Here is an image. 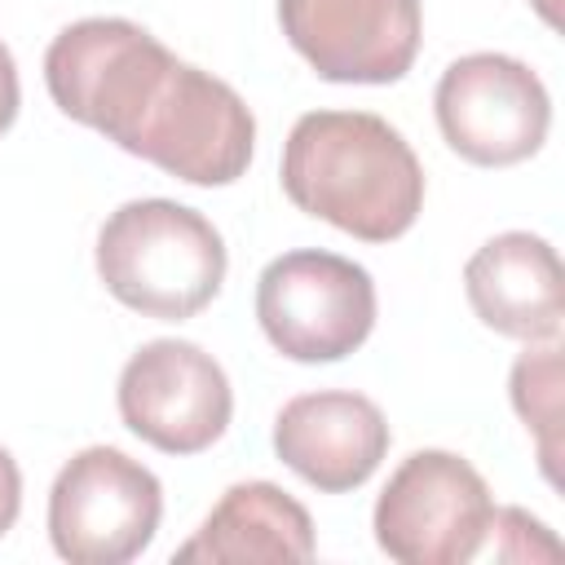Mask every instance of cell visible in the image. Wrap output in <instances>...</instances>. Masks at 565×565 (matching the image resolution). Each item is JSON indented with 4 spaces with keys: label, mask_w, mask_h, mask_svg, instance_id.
<instances>
[{
    "label": "cell",
    "mask_w": 565,
    "mask_h": 565,
    "mask_svg": "<svg viewBox=\"0 0 565 565\" xmlns=\"http://www.w3.org/2000/svg\"><path fill=\"white\" fill-rule=\"evenodd\" d=\"M119 150L163 168L185 185H234L252 163L256 119L225 79L177 57Z\"/></svg>",
    "instance_id": "3957f363"
},
{
    "label": "cell",
    "mask_w": 565,
    "mask_h": 565,
    "mask_svg": "<svg viewBox=\"0 0 565 565\" xmlns=\"http://www.w3.org/2000/svg\"><path fill=\"white\" fill-rule=\"evenodd\" d=\"M22 512V472H18V459L0 446V539L13 530Z\"/></svg>",
    "instance_id": "2e32d148"
},
{
    "label": "cell",
    "mask_w": 565,
    "mask_h": 565,
    "mask_svg": "<svg viewBox=\"0 0 565 565\" xmlns=\"http://www.w3.org/2000/svg\"><path fill=\"white\" fill-rule=\"evenodd\" d=\"M508 393L521 424L534 433L539 468L547 486H561V349L556 340H547L543 349H525L512 362Z\"/></svg>",
    "instance_id": "5bb4252c"
},
{
    "label": "cell",
    "mask_w": 565,
    "mask_h": 565,
    "mask_svg": "<svg viewBox=\"0 0 565 565\" xmlns=\"http://www.w3.org/2000/svg\"><path fill=\"white\" fill-rule=\"evenodd\" d=\"M256 322L291 362H340L375 327V282L349 256L296 247L260 269Z\"/></svg>",
    "instance_id": "5b68a950"
},
{
    "label": "cell",
    "mask_w": 565,
    "mask_h": 565,
    "mask_svg": "<svg viewBox=\"0 0 565 565\" xmlns=\"http://www.w3.org/2000/svg\"><path fill=\"white\" fill-rule=\"evenodd\" d=\"M384 411L349 388H318L291 397L274 419V455L313 490L349 494L375 477L388 455Z\"/></svg>",
    "instance_id": "8fae6325"
},
{
    "label": "cell",
    "mask_w": 565,
    "mask_h": 565,
    "mask_svg": "<svg viewBox=\"0 0 565 565\" xmlns=\"http://www.w3.org/2000/svg\"><path fill=\"white\" fill-rule=\"evenodd\" d=\"M313 556V521L305 503H296L274 481H238L221 494V503L203 516L194 539H185L172 561H309Z\"/></svg>",
    "instance_id": "4fadbf2b"
},
{
    "label": "cell",
    "mask_w": 565,
    "mask_h": 565,
    "mask_svg": "<svg viewBox=\"0 0 565 565\" xmlns=\"http://www.w3.org/2000/svg\"><path fill=\"white\" fill-rule=\"evenodd\" d=\"M119 419L163 455H199L225 437L234 388L225 366L194 340H150L119 371Z\"/></svg>",
    "instance_id": "9c48e42d"
},
{
    "label": "cell",
    "mask_w": 565,
    "mask_h": 565,
    "mask_svg": "<svg viewBox=\"0 0 565 565\" xmlns=\"http://www.w3.org/2000/svg\"><path fill=\"white\" fill-rule=\"evenodd\" d=\"M494 499L486 477L455 450H411L375 499L371 530L402 565H463L486 556Z\"/></svg>",
    "instance_id": "277c9868"
},
{
    "label": "cell",
    "mask_w": 565,
    "mask_h": 565,
    "mask_svg": "<svg viewBox=\"0 0 565 565\" xmlns=\"http://www.w3.org/2000/svg\"><path fill=\"white\" fill-rule=\"evenodd\" d=\"M287 44L331 84H397L419 53V0H278Z\"/></svg>",
    "instance_id": "30bf717a"
},
{
    "label": "cell",
    "mask_w": 565,
    "mask_h": 565,
    "mask_svg": "<svg viewBox=\"0 0 565 565\" xmlns=\"http://www.w3.org/2000/svg\"><path fill=\"white\" fill-rule=\"evenodd\" d=\"M163 516L159 477L115 446H88L62 463L49 490V539L71 565L137 561Z\"/></svg>",
    "instance_id": "52a82bcc"
},
{
    "label": "cell",
    "mask_w": 565,
    "mask_h": 565,
    "mask_svg": "<svg viewBox=\"0 0 565 565\" xmlns=\"http://www.w3.org/2000/svg\"><path fill=\"white\" fill-rule=\"evenodd\" d=\"M282 194L362 243L402 238L424 212L411 141L371 110H309L282 141Z\"/></svg>",
    "instance_id": "6da1fadb"
},
{
    "label": "cell",
    "mask_w": 565,
    "mask_h": 565,
    "mask_svg": "<svg viewBox=\"0 0 565 565\" xmlns=\"http://www.w3.org/2000/svg\"><path fill=\"white\" fill-rule=\"evenodd\" d=\"M486 552H494V556H503V561H534V556L556 561V556H561V543H556V539L547 534V525L534 521L530 512H521V508H494Z\"/></svg>",
    "instance_id": "9a60e30c"
},
{
    "label": "cell",
    "mask_w": 565,
    "mask_h": 565,
    "mask_svg": "<svg viewBox=\"0 0 565 565\" xmlns=\"http://www.w3.org/2000/svg\"><path fill=\"white\" fill-rule=\"evenodd\" d=\"M463 291L472 313L521 344H547L561 335L565 282L561 256L547 238L530 230H508L486 238L463 265Z\"/></svg>",
    "instance_id": "7c38bea8"
},
{
    "label": "cell",
    "mask_w": 565,
    "mask_h": 565,
    "mask_svg": "<svg viewBox=\"0 0 565 565\" xmlns=\"http://www.w3.org/2000/svg\"><path fill=\"white\" fill-rule=\"evenodd\" d=\"M97 278L106 291L159 322H185L203 313L225 282V238L221 230L172 199L119 203L97 230Z\"/></svg>",
    "instance_id": "7a4b0ae2"
},
{
    "label": "cell",
    "mask_w": 565,
    "mask_h": 565,
    "mask_svg": "<svg viewBox=\"0 0 565 565\" xmlns=\"http://www.w3.org/2000/svg\"><path fill=\"white\" fill-rule=\"evenodd\" d=\"M172 62L177 53L128 18H79L53 35L44 84L66 119L124 146Z\"/></svg>",
    "instance_id": "8992f818"
},
{
    "label": "cell",
    "mask_w": 565,
    "mask_h": 565,
    "mask_svg": "<svg viewBox=\"0 0 565 565\" xmlns=\"http://www.w3.org/2000/svg\"><path fill=\"white\" fill-rule=\"evenodd\" d=\"M446 146L477 168H512L543 150L552 97L543 79L508 53L455 57L433 93Z\"/></svg>",
    "instance_id": "ba28073f"
},
{
    "label": "cell",
    "mask_w": 565,
    "mask_h": 565,
    "mask_svg": "<svg viewBox=\"0 0 565 565\" xmlns=\"http://www.w3.org/2000/svg\"><path fill=\"white\" fill-rule=\"evenodd\" d=\"M18 106H22V84H18V62L9 53V44L0 40V132L13 128L18 119Z\"/></svg>",
    "instance_id": "e0dca14e"
}]
</instances>
